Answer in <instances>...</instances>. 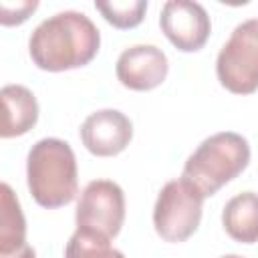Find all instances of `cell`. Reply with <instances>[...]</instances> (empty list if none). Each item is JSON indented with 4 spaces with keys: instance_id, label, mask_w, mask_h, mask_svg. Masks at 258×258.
<instances>
[{
    "instance_id": "1",
    "label": "cell",
    "mask_w": 258,
    "mask_h": 258,
    "mask_svg": "<svg viewBox=\"0 0 258 258\" xmlns=\"http://www.w3.org/2000/svg\"><path fill=\"white\" fill-rule=\"evenodd\" d=\"M101 46L95 22L77 10L56 12L44 18L28 38L32 62L48 73H62L89 64Z\"/></svg>"
},
{
    "instance_id": "2",
    "label": "cell",
    "mask_w": 258,
    "mask_h": 258,
    "mask_svg": "<svg viewBox=\"0 0 258 258\" xmlns=\"http://www.w3.org/2000/svg\"><path fill=\"white\" fill-rule=\"evenodd\" d=\"M26 183L34 202L46 210L71 204L79 191L77 157L56 137L38 139L26 157Z\"/></svg>"
},
{
    "instance_id": "3",
    "label": "cell",
    "mask_w": 258,
    "mask_h": 258,
    "mask_svg": "<svg viewBox=\"0 0 258 258\" xmlns=\"http://www.w3.org/2000/svg\"><path fill=\"white\" fill-rule=\"evenodd\" d=\"M250 161L246 137L234 131H220L206 137L185 159L181 177L204 198L214 196L222 185L238 177Z\"/></svg>"
},
{
    "instance_id": "4",
    "label": "cell",
    "mask_w": 258,
    "mask_h": 258,
    "mask_svg": "<svg viewBox=\"0 0 258 258\" xmlns=\"http://www.w3.org/2000/svg\"><path fill=\"white\" fill-rule=\"evenodd\" d=\"M216 75L234 95L258 91V18L240 22L218 52Z\"/></svg>"
},
{
    "instance_id": "5",
    "label": "cell",
    "mask_w": 258,
    "mask_h": 258,
    "mask_svg": "<svg viewBox=\"0 0 258 258\" xmlns=\"http://www.w3.org/2000/svg\"><path fill=\"white\" fill-rule=\"evenodd\" d=\"M204 196L183 177L167 181L153 206V228L165 242H183L200 226Z\"/></svg>"
},
{
    "instance_id": "6",
    "label": "cell",
    "mask_w": 258,
    "mask_h": 258,
    "mask_svg": "<svg viewBox=\"0 0 258 258\" xmlns=\"http://www.w3.org/2000/svg\"><path fill=\"white\" fill-rule=\"evenodd\" d=\"M77 228L115 238L125 222V194L111 179H93L85 185L77 212Z\"/></svg>"
},
{
    "instance_id": "7",
    "label": "cell",
    "mask_w": 258,
    "mask_h": 258,
    "mask_svg": "<svg viewBox=\"0 0 258 258\" xmlns=\"http://www.w3.org/2000/svg\"><path fill=\"white\" fill-rule=\"evenodd\" d=\"M159 26L167 40L181 52L200 50L212 32L206 8L191 0H169L159 14Z\"/></svg>"
},
{
    "instance_id": "8",
    "label": "cell",
    "mask_w": 258,
    "mask_h": 258,
    "mask_svg": "<svg viewBox=\"0 0 258 258\" xmlns=\"http://www.w3.org/2000/svg\"><path fill=\"white\" fill-rule=\"evenodd\" d=\"M167 71V56L155 44H133L119 54L115 64L119 83L131 91H151L159 87Z\"/></svg>"
},
{
    "instance_id": "9",
    "label": "cell",
    "mask_w": 258,
    "mask_h": 258,
    "mask_svg": "<svg viewBox=\"0 0 258 258\" xmlns=\"http://www.w3.org/2000/svg\"><path fill=\"white\" fill-rule=\"evenodd\" d=\"M133 137L131 119L117 109H101L91 113L81 125V141L89 153L97 157H113L121 153Z\"/></svg>"
},
{
    "instance_id": "10",
    "label": "cell",
    "mask_w": 258,
    "mask_h": 258,
    "mask_svg": "<svg viewBox=\"0 0 258 258\" xmlns=\"http://www.w3.org/2000/svg\"><path fill=\"white\" fill-rule=\"evenodd\" d=\"M0 258H36L26 242V220L18 198L4 181L0 185Z\"/></svg>"
},
{
    "instance_id": "11",
    "label": "cell",
    "mask_w": 258,
    "mask_h": 258,
    "mask_svg": "<svg viewBox=\"0 0 258 258\" xmlns=\"http://www.w3.org/2000/svg\"><path fill=\"white\" fill-rule=\"evenodd\" d=\"M0 97H2L0 137L10 139L28 133L38 121V103L32 91L22 85H4Z\"/></svg>"
},
{
    "instance_id": "12",
    "label": "cell",
    "mask_w": 258,
    "mask_h": 258,
    "mask_svg": "<svg viewBox=\"0 0 258 258\" xmlns=\"http://www.w3.org/2000/svg\"><path fill=\"white\" fill-rule=\"evenodd\" d=\"M222 226L240 244L258 242V194L242 191L228 200L222 210Z\"/></svg>"
},
{
    "instance_id": "13",
    "label": "cell",
    "mask_w": 258,
    "mask_h": 258,
    "mask_svg": "<svg viewBox=\"0 0 258 258\" xmlns=\"http://www.w3.org/2000/svg\"><path fill=\"white\" fill-rule=\"evenodd\" d=\"M64 258H125V254L109 244V238L77 228L64 248Z\"/></svg>"
},
{
    "instance_id": "14",
    "label": "cell",
    "mask_w": 258,
    "mask_h": 258,
    "mask_svg": "<svg viewBox=\"0 0 258 258\" xmlns=\"http://www.w3.org/2000/svg\"><path fill=\"white\" fill-rule=\"evenodd\" d=\"M95 8L103 14V18L115 28H135L141 24L147 2L145 0H111V2H95Z\"/></svg>"
},
{
    "instance_id": "15",
    "label": "cell",
    "mask_w": 258,
    "mask_h": 258,
    "mask_svg": "<svg viewBox=\"0 0 258 258\" xmlns=\"http://www.w3.org/2000/svg\"><path fill=\"white\" fill-rule=\"evenodd\" d=\"M38 8L36 0H20V2H0V22L2 26H14L28 20V16Z\"/></svg>"
},
{
    "instance_id": "16",
    "label": "cell",
    "mask_w": 258,
    "mask_h": 258,
    "mask_svg": "<svg viewBox=\"0 0 258 258\" xmlns=\"http://www.w3.org/2000/svg\"><path fill=\"white\" fill-rule=\"evenodd\" d=\"M220 258H246V256H240V254H224Z\"/></svg>"
}]
</instances>
